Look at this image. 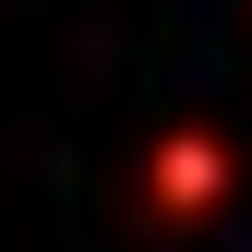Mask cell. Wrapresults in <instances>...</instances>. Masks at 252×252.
Here are the masks:
<instances>
[{
    "instance_id": "1",
    "label": "cell",
    "mask_w": 252,
    "mask_h": 252,
    "mask_svg": "<svg viewBox=\"0 0 252 252\" xmlns=\"http://www.w3.org/2000/svg\"><path fill=\"white\" fill-rule=\"evenodd\" d=\"M204 192H228V144H204V132H180L168 156H156V204H168V216H192Z\"/></svg>"
}]
</instances>
